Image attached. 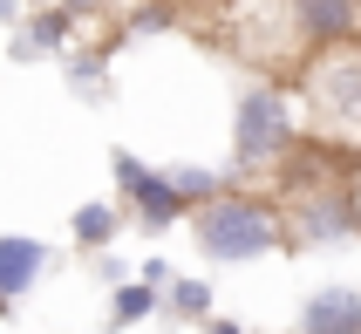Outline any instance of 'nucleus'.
<instances>
[{"label": "nucleus", "mask_w": 361, "mask_h": 334, "mask_svg": "<svg viewBox=\"0 0 361 334\" xmlns=\"http://www.w3.org/2000/svg\"><path fill=\"white\" fill-rule=\"evenodd\" d=\"M191 225H198L204 259H219V266L259 259V253H273V246L286 239V218L273 212V205H259V198H245V191H212V198H198Z\"/></svg>", "instance_id": "nucleus-1"}, {"label": "nucleus", "mask_w": 361, "mask_h": 334, "mask_svg": "<svg viewBox=\"0 0 361 334\" xmlns=\"http://www.w3.org/2000/svg\"><path fill=\"white\" fill-rule=\"evenodd\" d=\"M300 96L314 109V137L321 143H361V48L355 41H327L321 55L307 61Z\"/></svg>", "instance_id": "nucleus-2"}, {"label": "nucleus", "mask_w": 361, "mask_h": 334, "mask_svg": "<svg viewBox=\"0 0 361 334\" xmlns=\"http://www.w3.org/2000/svg\"><path fill=\"white\" fill-rule=\"evenodd\" d=\"M293 102H286L280 82H259V89H245L239 109H232V157L239 171H266V164H280L293 150Z\"/></svg>", "instance_id": "nucleus-3"}, {"label": "nucleus", "mask_w": 361, "mask_h": 334, "mask_svg": "<svg viewBox=\"0 0 361 334\" xmlns=\"http://www.w3.org/2000/svg\"><path fill=\"white\" fill-rule=\"evenodd\" d=\"M109 164H116V191L137 205V218H143V225H171V218H184V198L171 191V177H164V171L137 164L130 150H116Z\"/></svg>", "instance_id": "nucleus-4"}, {"label": "nucleus", "mask_w": 361, "mask_h": 334, "mask_svg": "<svg viewBox=\"0 0 361 334\" xmlns=\"http://www.w3.org/2000/svg\"><path fill=\"white\" fill-rule=\"evenodd\" d=\"M286 14L300 28L307 48H327V41H355L361 35V0H286Z\"/></svg>", "instance_id": "nucleus-5"}, {"label": "nucleus", "mask_w": 361, "mask_h": 334, "mask_svg": "<svg viewBox=\"0 0 361 334\" xmlns=\"http://www.w3.org/2000/svg\"><path fill=\"white\" fill-rule=\"evenodd\" d=\"M307 334H361V294L355 287H321V294L300 307Z\"/></svg>", "instance_id": "nucleus-6"}, {"label": "nucleus", "mask_w": 361, "mask_h": 334, "mask_svg": "<svg viewBox=\"0 0 361 334\" xmlns=\"http://www.w3.org/2000/svg\"><path fill=\"white\" fill-rule=\"evenodd\" d=\"M41 266H48L41 239H20V232H7V239H0V294H7V300H20V294H27V287L41 280Z\"/></svg>", "instance_id": "nucleus-7"}, {"label": "nucleus", "mask_w": 361, "mask_h": 334, "mask_svg": "<svg viewBox=\"0 0 361 334\" xmlns=\"http://www.w3.org/2000/svg\"><path fill=\"white\" fill-rule=\"evenodd\" d=\"M150 307H157V287H150V280H137V287H123V294L109 300V321H116V328H130V321H143Z\"/></svg>", "instance_id": "nucleus-8"}, {"label": "nucleus", "mask_w": 361, "mask_h": 334, "mask_svg": "<svg viewBox=\"0 0 361 334\" xmlns=\"http://www.w3.org/2000/svg\"><path fill=\"white\" fill-rule=\"evenodd\" d=\"M164 177H171V191H178L184 205H198V198H212V191H219V177H212V171H198V164H171Z\"/></svg>", "instance_id": "nucleus-9"}, {"label": "nucleus", "mask_w": 361, "mask_h": 334, "mask_svg": "<svg viewBox=\"0 0 361 334\" xmlns=\"http://www.w3.org/2000/svg\"><path fill=\"white\" fill-rule=\"evenodd\" d=\"M109 232H116V212H109V205H82L75 212V239L82 246H102Z\"/></svg>", "instance_id": "nucleus-10"}, {"label": "nucleus", "mask_w": 361, "mask_h": 334, "mask_svg": "<svg viewBox=\"0 0 361 334\" xmlns=\"http://www.w3.org/2000/svg\"><path fill=\"white\" fill-rule=\"evenodd\" d=\"M171 307L191 314V321H204L212 314V287H204V280H178V287H171Z\"/></svg>", "instance_id": "nucleus-11"}]
</instances>
